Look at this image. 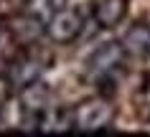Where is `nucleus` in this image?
<instances>
[{
    "instance_id": "0eeeda50",
    "label": "nucleus",
    "mask_w": 150,
    "mask_h": 137,
    "mask_svg": "<svg viewBox=\"0 0 150 137\" xmlns=\"http://www.w3.org/2000/svg\"><path fill=\"white\" fill-rule=\"evenodd\" d=\"M21 102H23V109L28 114H41L51 104V89L38 79V81H33V84L21 89Z\"/></svg>"
},
{
    "instance_id": "6e6552de",
    "label": "nucleus",
    "mask_w": 150,
    "mask_h": 137,
    "mask_svg": "<svg viewBox=\"0 0 150 137\" xmlns=\"http://www.w3.org/2000/svg\"><path fill=\"white\" fill-rule=\"evenodd\" d=\"M38 129L41 132H66V129H74V112L46 109V112L38 114Z\"/></svg>"
},
{
    "instance_id": "7ed1b4c3",
    "label": "nucleus",
    "mask_w": 150,
    "mask_h": 137,
    "mask_svg": "<svg viewBox=\"0 0 150 137\" xmlns=\"http://www.w3.org/2000/svg\"><path fill=\"white\" fill-rule=\"evenodd\" d=\"M81 28H84V18L74 8H64L54 18L46 20V36L54 43H71V41H76Z\"/></svg>"
},
{
    "instance_id": "423d86ee",
    "label": "nucleus",
    "mask_w": 150,
    "mask_h": 137,
    "mask_svg": "<svg viewBox=\"0 0 150 137\" xmlns=\"http://www.w3.org/2000/svg\"><path fill=\"white\" fill-rule=\"evenodd\" d=\"M127 15V0H94V20L99 28H115Z\"/></svg>"
},
{
    "instance_id": "9d476101",
    "label": "nucleus",
    "mask_w": 150,
    "mask_h": 137,
    "mask_svg": "<svg viewBox=\"0 0 150 137\" xmlns=\"http://www.w3.org/2000/svg\"><path fill=\"white\" fill-rule=\"evenodd\" d=\"M10 79H5V76H0V107L8 102V97H10Z\"/></svg>"
},
{
    "instance_id": "39448f33",
    "label": "nucleus",
    "mask_w": 150,
    "mask_h": 137,
    "mask_svg": "<svg viewBox=\"0 0 150 137\" xmlns=\"http://www.w3.org/2000/svg\"><path fill=\"white\" fill-rule=\"evenodd\" d=\"M120 43H122V48H125L130 56H137V58L150 56V25L148 23L130 25Z\"/></svg>"
},
{
    "instance_id": "f03ea898",
    "label": "nucleus",
    "mask_w": 150,
    "mask_h": 137,
    "mask_svg": "<svg viewBox=\"0 0 150 137\" xmlns=\"http://www.w3.org/2000/svg\"><path fill=\"white\" fill-rule=\"evenodd\" d=\"M125 53L127 51L122 48V43H115V41H110V43H102L97 51H92V56L87 58V64H84V71H87V76L92 81H107L110 76H115V74L122 69V64H125Z\"/></svg>"
},
{
    "instance_id": "20e7f679",
    "label": "nucleus",
    "mask_w": 150,
    "mask_h": 137,
    "mask_svg": "<svg viewBox=\"0 0 150 137\" xmlns=\"http://www.w3.org/2000/svg\"><path fill=\"white\" fill-rule=\"evenodd\" d=\"M46 71V61L36 53V51H23V53H18L8 66V79L10 84L16 89H23L28 84L41 79V74Z\"/></svg>"
},
{
    "instance_id": "9b49d317",
    "label": "nucleus",
    "mask_w": 150,
    "mask_h": 137,
    "mask_svg": "<svg viewBox=\"0 0 150 137\" xmlns=\"http://www.w3.org/2000/svg\"><path fill=\"white\" fill-rule=\"evenodd\" d=\"M5 3H8V0H0V13H3V8H5Z\"/></svg>"
},
{
    "instance_id": "1a4fd4ad",
    "label": "nucleus",
    "mask_w": 150,
    "mask_h": 137,
    "mask_svg": "<svg viewBox=\"0 0 150 137\" xmlns=\"http://www.w3.org/2000/svg\"><path fill=\"white\" fill-rule=\"evenodd\" d=\"M64 8H66V0H28V15L38 18L43 23Z\"/></svg>"
},
{
    "instance_id": "f257e3e1",
    "label": "nucleus",
    "mask_w": 150,
    "mask_h": 137,
    "mask_svg": "<svg viewBox=\"0 0 150 137\" xmlns=\"http://www.w3.org/2000/svg\"><path fill=\"white\" fill-rule=\"evenodd\" d=\"M71 112H74V129L79 132H102V129H110L115 122V107L104 97L84 99Z\"/></svg>"
}]
</instances>
